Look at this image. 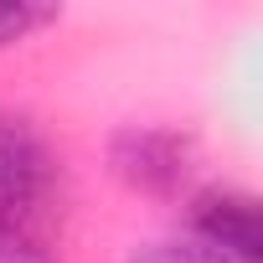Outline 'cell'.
I'll return each mask as SVG.
<instances>
[{"mask_svg": "<svg viewBox=\"0 0 263 263\" xmlns=\"http://www.w3.org/2000/svg\"><path fill=\"white\" fill-rule=\"evenodd\" d=\"M62 191V160L52 140L21 114H0V222L47 232Z\"/></svg>", "mask_w": 263, "mask_h": 263, "instance_id": "cell-1", "label": "cell"}, {"mask_svg": "<svg viewBox=\"0 0 263 263\" xmlns=\"http://www.w3.org/2000/svg\"><path fill=\"white\" fill-rule=\"evenodd\" d=\"M108 160H114V176L124 186H135L145 196H171L186 186L191 176V140L176 135V129H155V124H129L114 135L108 145Z\"/></svg>", "mask_w": 263, "mask_h": 263, "instance_id": "cell-2", "label": "cell"}, {"mask_svg": "<svg viewBox=\"0 0 263 263\" xmlns=\"http://www.w3.org/2000/svg\"><path fill=\"white\" fill-rule=\"evenodd\" d=\"M191 237H201L206 248H217V253H227L237 263H258L263 258L258 201L248 191H206V196H196Z\"/></svg>", "mask_w": 263, "mask_h": 263, "instance_id": "cell-3", "label": "cell"}, {"mask_svg": "<svg viewBox=\"0 0 263 263\" xmlns=\"http://www.w3.org/2000/svg\"><path fill=\"white\" fill-rule=\"evenodd\" d=\"M62 11L57 6H31V0H0V47H16L36 31H47Z\"/></svg>", "mask_w": 263, "mask_h": 263, "instance_id": "cell-4", "label": "cell"}, {"mask_svg": "<svg viewBox=\"0 0 263 263\" xmlns=\"http://www.w3.org/2000/svg\"><path fill=\"white\" fill-rule=\"evenodd\" d=\"M129 263H237V258H227V253H217V248H206L201 237H165V242H150V248H140Z\"/></svg>", "mask_w": 263, "mask_h": 263, "instance_id": "cell-5", "label": "cell"}, {"mask_svg": "<svg viewBox=\"0 0 263 263\" xmlns=\"http://www.w3.org/2000/svg\"><path fill=\"white\" fill-rule=\"evenodd\" d=\"M0 263H57L47 237L31 232V227H16V222H0Z\"/></svg>", "mask_w": 263, "mask_h": 263, "instance_id": "cell-6", "label": "cell"}]
</instances>
